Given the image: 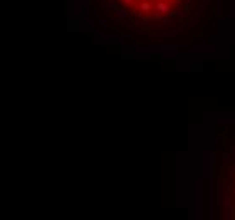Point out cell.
I'll return each mask as SVG.
<instances>
[{
    "label": "cell",
    "instance_id": "obj_3",
    "mask_svg": "<svg viewBox=\"0 0 235 220\" xmlns=\"http://www.w3.org/2000/svg\"><path fill=\"white\" fill-rule=\"evenodd\" d=\"M113 12H115V15H117L118 19H125V17H127V12H125V10H122V9H115Z\"/></svg>",
    "mask_w": 235,
    "mask_h": 220
},
{
    "label": "cell",
    "instance_id": "obj_4",
    "mask_svg": "<svg viewBox=\"0 0 235 220\" xmlns=\"http://www.w3.org/2000/svg\"><path fill=\"white\" fill-rule=\"evenodd\" d=\"M173 14H174L178 19H181V17H183V10L181 9H173Z\"/></svg>",
    "mask_w": 235,
    "mask_h": 220
},
{
    "label": "cell",
    "instance_id": "obj_1",
    "mask_svg": "<svg viewBox=\"0 0 235 220\" xmlns=\"http://www.w3.org/2000/svg\"><path fill=\"white\" fill-rule=\"evenodd\" d=\"M154 10H156V19H161L166 14H173V7L168 0H159L154 3Z\"/></svg>",
    "mask_w": 235,
    "mask_h": 220
},
{
    "label": "cell",
    "instance_id": "obj_5",
    "mask_svg": "<svg viewBox=\"0 0 235 220\" xmlns=\"http://www.w3.org/2000/svg\"><path fill=\"white\" fill-rule=\"evenodd\" d=\"M164 49H168V51H174L176 46H173V44H166V46H164Z\"/></svg>",
    "mask_w": 235,
    "mask_h": 220
},
{
    "label": "cell",
    "instance_id": "obj_7",
    "mask_svg": "<svg viewBox=\"0 0 235 220\" xmlns=\"http://www.w3.org/2000/svg\"><path fill=\"white\" fill-rule=\"evenodd\" d=\"M122 2H125V3H129V5H130V3L134 2V0H122Z\"/></svg>",
    "mask_w": 235,
    "mask_h": 220
},
{
    "label": "cell",
    "instance_id": "obj_6",
    "mask_svg": "<svg viewBox=\"0 0 235 220\" xmlns=\"http://www.w3.org/2000/svg\"><path fill=\"white\" fill-rule=\"evenodd\" d=\"M190 22H191V26H194V24H198V22H200V19H194V17H191V19H190Z\"/></svg>",
    "mask_w": 235,
    "mask_h": 220
},
{
    "label": "cell",
    "instance_id": "obj_2",
    "mask_svg": "<svg viewBox=\"0 0 235 220\" xmlns=\"http://www.w3.org/2000/svg\"><path fill=\"white\" fill-rule=\"evenodd\" d=\"M139 10H140V12H135L137 15H142V14H149L151 10H154V3L149 2V0H142V2H140V5H139Z\"/></svg>",
    "mask_w": 235,
    "mask_h": 220
}]
</instances>
